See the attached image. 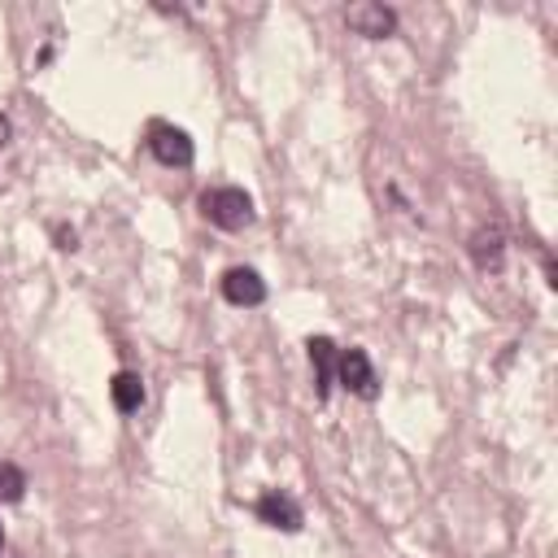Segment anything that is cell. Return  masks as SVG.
<instances>
[{"instance_id":"cell-10","label":"cell","mask_w":558,"mask_h":558,"mask_svg":"<svg viewBox=\"0 0 558 558\" xmlns=\"http://www.w3.org/2000/svg\"><path fill=\"white\" fill-rule=\"evenodd\" d=\"M26 493V471L17 462H0V501H22Z\"/></svg>"},{"instance_id":"cell-5","label":"cell","mask_w":558,"mask_h":558,"mask_svg":"<svg viewBox=\"0 0 558 558\" xmlns=\"http://www.w3.org/2000/svg\"><path fill=\"white\" fill-rule=\"evenodd\" d=\"M344 26H349L353 35L384 39V35H392V31H397V13H392L388 4H353V9L344 13Z\"/></svg>"},{"instance_id":"cell-11","label":"cell","mask_w":558,"mask_h":558,"mask_svg":"<svg viewBox=\"0 0 558 558\" xmlns=\"http://www.w3.org/2000/svg\"><path fill=\"white\" fill-rule=\"evenodd\" d=\"M74 244H78L74 227H57V248H74Z\"/></svg>"},{"instance_id":"cell-2","label":"cell","mask_w":558,"mask_h":558,"mask_svg":"<svg viewBox=\"0 0 558 558\" xmlns=\"http://www.w3.org/2000/svg\"><path fill=\"white\" fill-rule=\"evenodd\" d=\"M336 384H344V388H349L353 397H362V401H375L379 375H375L366 349H340V353H336Z\"/></svg>"},{"instance_id":"cell-7","label":"cell","mask_w":558,"mask_h":558,"mask_svg":"<svg viewBox=\"0 0 558 558\" xmlns=\"http://www.w3.org/2000/svg\"><path fill=\"white\" fill-rule=\"evenodd\" d=\"M310 366H314V388H318V397L327 401L331 397V384H336V344L327 340V336H310Z\"/></svg>"},{"instance_id":"cell-13","label":"cell","mask_w":558,"mask_h":558,"mask_svg":"<svg viewBox=\"0 0 558 558\" xmlns=\"http://www.w3.org/2000/svg\"><path fill=\"white\" fill-rule=\"evenodd\" d=\"M0 549H4V527H0Z\"/></svg>"},{"instance_id":"cell-6","label":"cell","mask_w":558,"mask_h":558,"mask_svg":"<svg viewBox=\"0 0 558 558\" xmlns=\"http://www.w3.org/2000/svg\"><path fill=\"white\" fill-rule=\"evenodd\" d=\"M222 296L231 305H262L266 301V279L253 266H231L222 275Z\"/></svg>"},{"instance_id":"cell-3","label":"cell","mask_w":558,"mask_h":558,"mask_svg":"<svg viewBox=\"0 0 558 558\" xmlns=\"http://www.w3.org/2000/svg\"><path fill=\"white\" fill-rule=\"evenodd\" d=\"M148 148H153V157L161 166H179V170L192 166V157H196L192 135L183 126H174V122H153L148 126Z\"/></svg>"},{"instance_id":"cell-4","label":"cell","mask_w":558,"mask_h":558,"mask_svg":"<svg viewBox=\"0 0 558 558\" xmlns=\"http://www.w3.org/2000/svg\"><path fill=\"white\" fill-rule=\"evenodd\" d=\"M253 514H257L266 527H275V532H296V527L305 523V514H301L296 497H292V493H283V488L262 493V497H257V506H253Z\"/></svg>"},{"instance_id":"cell-1","label":"cell","mask_w":558,"mask_h":558,"mask_svg":"<svg viewBox=\"0 0 558 558\" xmlns=\"http://www.w3.org/2000/svg\"><path fill=\"white\" fill-rule=\"evenodd\" d=\"M201 214H205L214 227H222V231H244V227L253 222V196H248L244 187L222 183V187H209V192L201 196Z\"/></svg>"},{"instance_id":"cell-12","label":"cell","mask_w":558,"mask_h":558,"mask_svg":"<svg viewBox=\"0 0 558 558\" xmlns=\"http://www.w3.org/2000/svg\"><path fill=\"white\" fill-rule=\"evenodd\" d=\"M9 140H13V122H9V118H4V113H0V148H4V144H9Z\"/></svg>"},{"instance_id":"cell-9","label":"cell","mask_w":558,"mask_h":558,"mask_svg":"<svg viewBox=\"0 0 558 558\" xmlns=\"http://www.w3.org/2000/svg\"><path fill=\"white\" fill-rule=\"evenodd\" d=\"M501 253H506V235H501V227H480V231L471 235V257H475L480 270L501 266Z\"/></svg>"},{"instance_id":"cell-8","label":"cell","mask_w":558,"mask_h":558,"mask_svg":"<svg viewBox=\"0 0 558 558\" xmlns=\"http://www.w3.org/2000/svg\"><path fill=\"white\" fill-rule=\"evenodd\" d=\"M109 397H113V410L118 414H135L144 405V379H140V371H118L109 379Z\"/></svg>"}]
</instances>
